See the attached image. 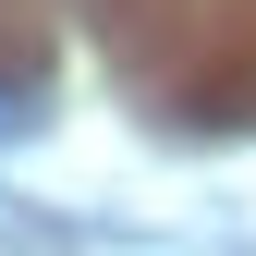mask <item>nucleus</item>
<instances>
[{
    "mask_svg": "<svg viewBox=\"0 0 256 256\" xmlns=\"http://www.w3.org/2000/svg\"><path fill=\"white\" fill-rule=\"evenodd\" d=\"M37 122V86H0V134H24Z\"/></svg>",
    "mask_w": 256,
    "mask_h": 256,
    "instance_id": "nucleus-1",
    "label": "nucleus"
}]
</instances>
